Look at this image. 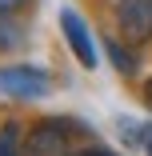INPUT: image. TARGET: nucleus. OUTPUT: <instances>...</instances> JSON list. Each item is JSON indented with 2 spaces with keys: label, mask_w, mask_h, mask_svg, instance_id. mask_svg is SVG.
I'll return each instance as SVG.
<instances>
[{
  "label": "nucleus",
  "mask_w": 152,
  "mask_h": 156,
  "mask_svg": "<svg viewBox=\"0 0 152 156\" xmlns=\"http://www.w3.org/2000/svg\"><path fill=\"white\" fill-rule=\"evenodd\" d=\"M72 132H88V128L76 124V120H68V116L40 120L24 136V156H76L80 148L72 144Z\"/></svg>",
  "instance_id": "1"
},
{
  "label": "nucleus",
  "mask_w": 152,
  "mask_h": 156,
  "mask_svg": "<svg viewBox=\"0 0 152 156\" xmlns=\"http://www.w3.org/2000/svg\"><path fill=\"white\" fill-rule=\"evenodd\" d=\"M0 92L12 100H44L52 92V76L40 64H0Z\"/></svg>",
  "instance_id": "2"
},
{
  "label": "nucleus",
  "mask_w": 152,
  "mask_h": 156,
  "mask_svg": "<svg viewBox=\"0 0 152 156\" xmlns=\"http://www.w3.org/2000/svg\"><path fill=\"white\" fill-rule=\"evenodd\" d=\"M60 32H64V44L68 52L76 56V64L80 68H96L100 64V52H96V40H92V28L84 24V16L76 8H60Z\"/></svg>",
  "instance_id": "3"
},
{
  "label": "nucleus",
  "mask_w": 152,
  "mask_h": 156,
  "mask_svg": "<svg viewBox=\"0 0 152 156\" xmlns=\"http://www.w3.org/2000/svg\"><path fill=\"white\" fill-rule=\"evenodd\" d=\"M116 28L124 44L152 40V0H120L116 4Z\"/></svg>",
  "instance_id": "4"
},
{
  "label": "nucleus",
  "mask_w": 152,
  "mask_h": 156,
  "mask_svg": "<svg viewBox=\"0 0 152 156\" xmlns=\"http://www.w3.org/2000/svg\"><path fill=\"white\" fill-rule=\"evenodd\" d=\"M104 52L112 56V68H116V72H124V76L136 72V52H128L120 40H104Z\"/></svg>",
  "instance_id": "5"
},
{
  "label": "nucleus",
  "mask_w": 152,
  "mask_h": 156,
  "mask_svg": "<svg viewBox=\"0 0 152 156\" xmlns=\"http://www.w3.org/2000/svg\"><path fill=\"white\" fill-rule=\"evenodd\" d=\"M20 40H24V28L12 16H0V52H16Z\"/></svg>",
  "instance_id": "6"
},
{
  "label": "nucleus",
  "mask_w": 152,
  "mask_h": 156,
  "mask_svg": "<svg viewBox=\"0 0 152 156\" xmlns=\"http://www.w3.org/2000/svg\"><path fill=\"white\" fill-rule=\"evenodd\" d=\"M0 156H24V136H20L16 124L0 128Z\"/></svg>",
  "instance_id": "7"
},
{
  "label": "nucleus",
  "mask_w": 152,
  "mask_h": 156,
  "mask_svg": "<svg viewBox=\"0 0 152 156\" xmlns=\"http://www.w3.org/2000/svg\"><path fill=\"white\" fill-rule=\"evenodd\" d=\"M24 4H32V0H0V16H16Z\"/></svg>",
  "instance_id": "8"
},
{
  "label": "nucleus",
  "mask_w": 152,
  "mask_h": 156,
  "mask_svg": "<svg viewBox=\"0 0 152 156\" xmlns=\"http://www.w3.org/2000/svg\"><path fill=\"white\" fill-rule=\"evenodd\" d=\"M76 156H116L112 148H104V144H92V148H80Z\"/></svg>",
  "instance_id": "9"
},
{
  "label": "nucleus",
  "mask_w": 152,
  "mask_h": 156,
  "mask_svg": "<svg viewBox=\"0 0 152 156\" xmlns=\"http://www.w3.org/2000/svg\"><path fill=\"white\" fill-rule=\"evenodd\" d=\"M140 96H144V108H148V112H152V76H148V80H144V88H140Z\"/></svg>",
  "instance_id": "10"
},
{
  "label": "nucleus",
  "mask_w": 152,
  "mask_h": 156,
  "mask_svg": "<svg viewBox=\"0 0 152 156\" xmlns=\"http://www.w3.org/2000/svg\"><path fill=\"white\" fill-rule=\"evenodd\" d=\"M144 148H148V156H152V128L144 132Z\"/></svg>",
  "instance_id": "11"
}]
</instances>
